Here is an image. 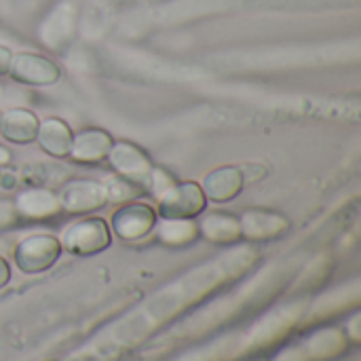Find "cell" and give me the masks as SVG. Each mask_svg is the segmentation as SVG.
I'll list each match as a JSON object with an SVG mask.
<instances>
[{
  "label": "cell",
  "instance_id": "1",
  "mask_svg": "<svg viewBox=\"0 0 361 361\" xmlns=\"http://www.w3.org/2000/svg\"><path fill=\"white\" fill-rule=\"evenodd\" d=\"M59 243L68 254L87 258L102 254L112 245V231L108 220L99 216H82L63 228Z\"/></svg>",
  "mask_w": 361,
  "mask_h": 361
},
{
  "label": "cell",
  "instance_id": "2",
  "mask_svg": "<svg viewBox=\"0 0 361 361\" xmlns=\"http://www.w3.org/2000/svg\"><path fill=\"white\" fill-rule=\"evenodd\" d=\"M157 203V216L163 220H195L207 209L205 192L195 180H176Z\"/></svg>",
  "mask_w": 361,
  "mask_h": 361
},
{
  "label": "cell",
  "instance_id": "3",
  "mask_svg": "<svg viewBox=\"0 0 361 361\" xmlns=\"http://www.w3.org/2000/svg\"><path fill=\"white\" fill-rule=\"evenodd\" d=\"M61 243L59 237L49 233H36L21 239L13 250L15 267L23 275H38L49 271L61 258Z\"/></svg>",
  "mask_w": 361,
  "mask_h": 361
},
{
  "label": "cell",
  "instance_id": "4",
  "mask_svg": "<svg viewBox=\"0 0 361 361\" xmlns=\"http://www.w3.org/2000/svg\"><path fill=\"white\" fill-rule=\"evenodd\" d=\"M106 161H108L110 169L114 171V176H121V178L137 184L146 192L154 163L142 146H137L135 142H129V140H114Z\"/></svg>",
  "mask_w": 361,
  "mask_h": 361
},
{
  "label": "cell",
  "instance_id": "5",
  "mask_svg": "<svg viewBox=\"0 0 361 361\" xmlns=\"http://www.w3.org/2000/svg\"><path fill=\"white\" fill-rule=\"evenodd\" d=\"M57 197L63 214H72V216H87L108 205V192L104 182L91 178L68 180L66 184H61Z\"/></svg>",
  "mask_w": 361,
  "mask_h": 361
},
{
  "label": "cell",
  "instance_id": "6",
  "mask_svg": "<svg viewBox=\"0 0 361 361\" xmlns=\"http://www.w3.org/2000/svg\"><path fill=\"white\" fill-rule=\"evenodd\" d=\"M8 76L25 87H51L61 80L63 72L59 63L53 61L51 57L34 51H21L13 53Z\"/></svg>",
  "mask_w": 361,
  "mask_h": 361
},
{
  "label": "cell",
  "instance_id": "7",
  "mask_svg": "<svg viewBox=\"0 0 361 361\" xmlns=\"http://www.w3.org/2000/svg\"><path fill=\"white\" fill-rule=\"evenodd\" d=\"M159 222L157 209L144 201L123 203L110 218V231L121 241H142L146 239Z\"/></svg>",
  "mask_w": 361,
  "mask_h": 361
},
{
  "label": "cell",
  "instance_id": "8",
  "mask_svg": "<svg viewBox=\"0 0 361 361\" xmlns=\"http://www.w3.org/2000/svg\"><path fill=\"white\" fill-rule=\"evenodd\" d=\"M239 224H241V239L260 241V243L281 239L292 228L288 216L275 209H260V207L245 209L239 216Z\"/></svg>",
  "mask_w": 361,
  "mask_h": 361
},
{
  "label": "cell",
  "instance_id": "9",
  "mask_svg": "<svg viewBox=\"0 0 361 361\" xmlns=\"http://www.w3.org/2000/svg\"><path fill=\"white\" fill-rule=\"evenodd\" d=\"M13 212L17 220L23 222H44L63 214L57 192L44 186H32L21 190L13 199Z\"/></svg>",
  "mask_w": 361,
  "mask_h": 361
},
{
  "label": "cell",
  "instance_id": "10",
  "mask_svg": "<svg viewBox=\"0 0 361 361\" xmlns=\"http://www.w3.org/2000/svg\"><path fill=\"white\" fill-rule=\"evenodd\" d=\"M114 137L102 127H85L72 135L68 159L76 165H99L106 161Z\"/></svg>",
  "mask_w": 361,
  "mask_h": 361
},
{
  "label": "cell",
  "instance_id": "11",
  "mask_svg": "<svg viewBox=\"0 0 361 361\" xmlns=\"http://www.w3.org/2000/svg\"><path fill=\"white\" fill-rule=\"evenodd\" d=\"M201 188H203L207 201L231 203L243 192L245 178H243V171L239 165H220L205 173Z\"/></svg>",
  "mask_w": 361,
  "mask_h": 361
},
{
  "label": "cell",
  "instance_id": "12",
  "mask_svg": "<svg viewBox=\"0 0 361 361\" xmlns=\"http://www.w3.org/2000/svg\"><path fill=\"white\" fill-rule=\"evenodd\" d=\"M197 231H199V237H203L205 241L214 245H231V243L241 241L239 216L231 212H222V209L203 212L199 216Z\"/></svg>",
  "mask_w": 361,
  "mask_h": 361
},
{
  "label": "cell",
  "instance_id": "13",
  "mask_svg": "<svg viewBox=\"0 0 361 361\" xmlns=\"http://www.w3.org/2000/svg\"><path fill=\"white\" fill-rule=\"evenodd\" d=\"M72 127L59 118V116H47L38 123V131H36V144L38 148L51 157V159H68L70 152V144H72Z\"/></svg>",
  "mask_w": 361,
  "mask_h": 361
},
{
  "label": "cell",
  "instance_id": "14",
  "mask_svg": "<svg viewBox=\"0 0 361 361\" xmlns=\"http://www.w3.org/2000/svg\"><path fill=\"white\" fill-rule=\"evenodd\" d=\"M38 123L40 121L36 112L27 108H8L6 112H2L0 118V135L8 144L27 146L36 140Z\"/></svg>",
  "mask_w": 361,
  "mask_h": 361
},
{
  "label": "cell",
  "instance_id": "15",
  "mask_svg": "<svg viewBox=\"0 0 361 361\" xmlns=\"http://www.w3.org/2000/svg\"><path fill=\"white\" fill-rule=\"evenodd\" d=\"M154 231H157V239L169 247L190 245L199 237L195 220H163L161 218V222H157Z\"/></svg>",
  "mask_w": 361,
  "mask_h": 361
},
{
  "label": "cell",
  "instance_id": "16",
  "mask_svg": "<svg viewBox=\"0 0 361 361\" xmlns=\"http://www.w3.org/2000/svg\"><path fill=\"white\" fill-rule=\"evenodd\" d=\"M106 192H108V203H129V201H137V197H142V188L121 176H112L106 184Z\"/></svg>",
  "mask_w": 361,
  "mask_h": 361
},
{
  "label": "cell",
  "instance_id": "17",
  "mask_svg": "<svg viewBox=\"0 0 361 361\" xmlns=\"http://www.w3.org/2000/svg\"><path fill=\"white\" fill-rule=\"evenodd\" d=\"M173 182H176V178H173L167 169H163V167H157V165H154L146 192H150L154 199H159V197H161V195H163L171 184H173Z\"/></svg>",
  "mask_w": 361,
  "mask_h": 361
},
{
  "label": "cell",
  "instance_id": "18",
  "mask_svg": "<svg viewBox=\"0 0 361 361\" xmlns=\"http://www.w3.org/2000/svg\"><path fill=\"white\" fill-rule=\"evenodd\" d=\"M15 222H17V216L13 212V203L0 201V228H6V226H11Z\"/></svg>",
  "mask_w": 361,
  "mask_h": 361
},
{
  "label": "cell",
  "instance_id": "19",
  "mask_svg": "<svg viewBox=\"0 0 361 361\" xmlns=\"http://www.w3.org/2000/svg\"><path fill=\"white\" fill-rule=\"evenodd\" d=\"M11 59H13V51H11L8 47L0 44V76H6V74H8Z\"/></svg>",
  "mask_w": 361,
  "mask_h": 361
},
{
  "label": "cell",
  "instance_id": "20",
  "mask_svg": "<svg viewBox=\"0 0 361 361\" xmlns=\"http://www.w3.org/2000/svg\"><path fill=\"white\" fill-rule=\"evenodd\" d=\"M11 281V264L6 262V258L0 256V290Z\"/></svg>",
  "mask_w": 361,
  "mask_h": 361
},
{
  "label": "cell",
  "instance_id": "21",
  "mask_svg": "<svg viewBox=\"0 0 361 361\" xmlns=\"http://www.w3.org/2000/svg\"><path fill=\"white\" fill-rule=\"evenodd\" d=\"M11 159H13V152L6 146L0 144V167H6L11 163Z\"/></svg>",
  "mask_w": 361,
  "mask_h": 361
},
{
  "label": "cell",
  "instance_id": "22",
  "mask_svg": "<svg viewBox=\"0 0 361 361\" xmlns=\"http://www.w3.org/2000/svg\"><path fill=\"white\" fill-rule=\"evenodd\" d=\"M0 118H2V110H0Z\"/></svg>",
  "mask_w": 361,
  "mask_h": 361
}]
</instances>
